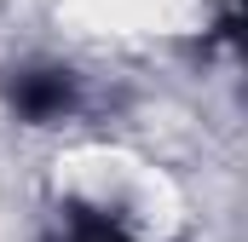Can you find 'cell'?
Wrapping results in <instances>:
<instances>
[{"label": "cell", "mask_w": 248, "mask_h": 242, "mask_svg": "<svg viewBox=\"0 0 248 242\" xmlns=\"http://www.w3.org/2000/svg\"><path fill=\"white\" fill-rule=\"evenodd\" d=\"M6 98H12V110L23 121H35V127H46V121H63L75 110V75L58 69V63H29V69H12V81H6Z\"/></svg>", "instance_id": "1"}, {"label": "cell", "mask_w": 248, "mask_h": 242, "mask_svg": "<svg viewBox=\"0 0 248 242\" xmlns=\"http://www.w3.org/2000/svg\"><path fill=\"white\" fill-rule=\"evenodd\" d=\"M63 237L69 242H139L122 219H110V213H98V208H81V202L63 208Z\"/></svg>", "instance_id": "2"}]
</instances>
